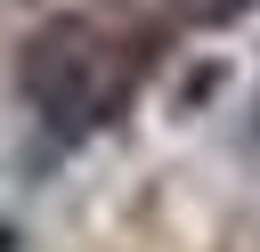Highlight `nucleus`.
Returning <instances> with one entry per match:
<instances>
[{
  "mask_svg": "<svg viewBox=\"0 0 260 252\" xmlns=\"http://www.w3.org/2000/svg\"><path fill=\"white\" fill-rule=\"evenodd\" d=\"M146 33L122 24V16H98V8H65L49 16L24 57H16V98L57 130V138H98L130 114V98L146 89Z\"/></svg>",
  "mask_w": 260,
  "mask_h": 252,
  "instance_id": "f257e3e1",
  "label": "nucleus"
},
{
  "mask_svg": "<svg viewBox=\"0 0 260 252\" xmlns=\"http://www.w3.org/2000/svg\"><path fill=\"white\" fill-rule=\"evenodd\" d=\"M252 0H179V16L187 24H228V16H244Z\"/></svg>",
  "mask_w": 260,
  "mask_h": 252,
  "instance_id": "f03ea898",
  "label": "nucleus"
}]
</instances>
